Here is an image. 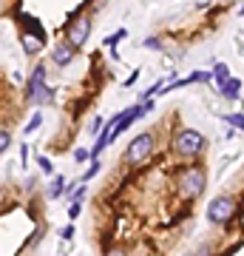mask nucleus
Masks as SVG:
<instances>
[{
  "label": "nucleus",
  "mask_w": 244,
  "mask_h": 256,
  "mask_svg": "<svg viewBox=\"0 0 244 256\" xmlns=\"http://www.w3.org/2000/svg\"><path fill=\"white\" fill-rule=\"evenodd\" d=\"M173 188L179 191L182 200H199L202 194L208 191V165L205 162H185L176 168V174H173Z\"/></svg>",
  "instance_id": "nucleus-1"
},
{
  "label": "nucleus",
  "mask_w": 244,
  "mask_h": 256,
  "mask_svg": "<svg viewBox=\"0 0 244 256\" xmlns=\"http://www.w3.org/2000/svg\"><path fill=\"white\" fill-rule=\"evenodd\" d=\"M173 156H179L185 162H196L208 154V137L196 131V128H176V134L171 140Z\"/></svg>",
  "instance_id": "nucleus-2"
},
{
  "label": "nucleus",
  "mask_w": 244,
  "mask_h": 256,
  "mask_svg": "<svg viewBox=\"0 0 244 256\" xmlns=\"http://www.w3.org/2000/svg\"><path fill=\"white\" fill-rule=\"evenodd\" d=\"M23 97H26L28 106H37V108H43V106H54L57 92L48 86V66H45L43 60L34 63V68H31V74H28Z\"/></svg>",
  "instance_id": "nucleus-3"
},
{
  "label": "nucleus",
  "mask_w": 244,
  "mask_h": 256,
  "mask_svg": "<svg viewBox=\"0 0 244 256\" xmlns=\"http://www.w3.org/2000/svg\"><path fill=\"white\" fill-rule=\"evenodd\" d=\"M156 151V134L154 131H142V134H136L131 142H128L125 154L119 156V162L125 165V168H139L145 165Z\"/></svg>",
  "instance_id": "nucleus-4"
},
{
  "label": "nucleus",
  "mask_w": 244,
  "mask_h": 256,
  "mask_svg": "<svg viewBox=\"0 0 244 256\" xmlns=\"http://www.w3.org/2000/svg\"><path fill=\"white\" fill-rule=\"evenodd\" d=\"M91 28H94V18H91L88 12H80V14H74V18L68 20V26H65V40L80 52V48L88 43Z\"/></svg>",
  "instance_id": "nucleus-5"
},
{
  "label": "nucleus",
  "mask_w": 244,
  "mask_h": 256,
  "mask_svg": "<svg viewBox=\"0 0 244 256\" xmlns=\"http://www.w3.org/2000/svg\"><path fill=\"white\" fill-rule=\"evenodd\" d=\"M236 210H239L236 196H230V194H219V196H213V202L208 205V222L210 225H227V222L236 216Z\"/></svg>",
  "instance_id": "nucleus-6"
},
{
  "label": "nucleus",
  "mask_w": 244,
  "mask_h": 256,
  "mask_svg": "<svg viewBox=\"0 0 244 256\" xmlns=\"http://www.w3.org/2000/svg\"><path fill=\"white\" fill-rule=\"evenodd\" d=\"M213 80V72H205V68H199V72H190L188 77H182V80H168L159 88L162 94H171V92H176V88H188V86H205V82H210Z\"/></svg>",
  "instance_id": "nucleus-7"
},
{
  "label": "nucleus",
  "mask_w": 244,
  "mask_h": 256,
  "mask_svg": "<svg viewBox=\"0 0 244 256\" xmlns=\"http://www.w3.org/2000/svg\"><path fill=\"white\" fill-rule=\"evenodd\" d=\"M48 60L57 66V68H65V66H71L74 60H77V48L68 43V40H57L54 46H51V52H48Z\"/></svg>",
  "instance_id": "nucleus-8"
},
{
  "label": "nucleus",
  "mask_w": 244,
  "mask_h": 256,
  "mask_svg": "<svg viewBox=\"0 0 244 256\" xmlns=\"http://www.w3.org/2000/svg\"><path fill=\"white\" fill-rule=\"evenodd\" d=\"M20 46H23V54L28 60H34L45 52V37L34 34V32H20Z\"/></svg>",
  "instance_id": "nucleus-9"
},
{
  "label": "nucleus",
  "mask_w": 244,
  "mask_h": 256,
  "mask_svg": "<svg viewBox=\"0 0 244 256\" xmlns=\"http://www.w3.org/2000/svg\"><path fill=\"white\" fill-rule=\"evenodd\" d=\"M242 88H244V86H242V80L230 74V77H227V82L222 86V88H219V94H222L225 100H239V94H242Z\"/></svg>",
  "instance_id": "nucleus-10"
},
{
  "label": "nucleus",
  "mask_w": 244,
  "mask_h": 256,
  "mask_svg": "<svg viewBox=\"0 0 244 256\" xmlns=\"http://www.w3.org/2000/svg\"><path fill=\"white\" fill-rule=\"evenodd\" d=\"M65 194V176L54 174V180H51V185H48V200H60Z\"/></svg>",
  "instance_id": "nucleus-11"
},
{
  "label": "nucleus",
  "mask_w": 244,
  "mask_h": 256,
  "mask_svg": "<svg viewBox=\"0 0 244 256\" xmlns=\"http://www.w3.org/2000/svg\"><path fill=\"white\" fill-rule=\"evenodd\" d=\"M210 72H213V82H216L219 88H222V86L227 82V77H230V68H227V63H213V68H210Z\"/></svg>",
  "instance_id": "nucleus-12"
},
{
  "label": "nucleus",
  "mask_w": 244,
  "mask_h": 256,
  "mask_svg": "<svg viewBox=\"0 0 244 256\" xmlns=\"http://www.w3.org/2000/svg\"><path fill=\"white\" fill-rule=\"evenodd\" d=\"M11 142H14V134H11L9 126H0V154H6L11 148Z\"/></svg>",
  "instance_id": "nucleus-13"
},
{
  "label": "nucleus",
  "mask_w": 244,
  "mask_h": 256,
  "mask_svg": "<svg viewBox=\"0 0 244 256\" xmlns=\"http://www.w3.org/2000/svg\"><path fill=\"white\" fill-rule=\"evenodd\" d=\"M40 126H43V114H40V111H34V114H31V120H28L26 126H23V134H34V131H40Z\"/></svg>",
  "instance_id": "nucleus-14"
},
{
  "label": "nucleus",
  "mask_w": 244,
  "mask_h": 256,
  "mask_svg": "<svg viewBox=\"0 0 244 256\" xmlns=\"http://www.w3.org/2000/svg\"><path fill=\"white\" fill-rule=\"evenodd\" d=\"M43 234H45V225H37L34 228V234L26 239V245H23V250H31V248H37L40 245V239H43Z\"/></svg>",
  "instance_id": "nucleus-15"
},
{
  "label": "nucleus",
  "mask_w": 244,
  "mask_h": 256,
  "mask_svg": "<svg viewBox=\"0 0 244 256\" xmlns=\"http://www.w3.org/2000/svg\"><path fill=\"white\" fill-rule=\"evenodd\" d=\"M225 122H230V128H236V131H244V114L242 111H236V114H225Z\"/></svg>",
  "instance_id": "nucleus-16"
},
{
  "label": "nucleus",
  "mask_w": 244,
  "mask_h": 256,
  "mask_svg": "<svg viewBox=\"0 0 244 256\" xmlns=\"http://www.w3.org/2000/svg\"><path fill=\"white\" fill-rule=\"evenodd\" d=\"M100 168H102L100 156H94V160H91V165L85 168V174H82V182H88V180H94V176L100 174Z\"/></svg>",
  "instance_id": "nucleus-17"
},
{
  "label": "nucleus",
  "mask_w": 244,
  "mask_h": 256,
  "mask_svg": "<svg viewBox=\"0 0 244 256\" xmlns=\"http://www.w3.org/2000/svg\"><path fill=\"white\" fill-rule=\"evenodd\" d=\"M125 37H128V28H117V32H114L111 37H105V46L114 48V46L119 43V40H125Z\"/></svg>",
  "instance_id": "nucleus-18"
},
{
  "label": "nucleus",
  "mask_w": 244,
  "mask_h": 256,
  "mask_svg": "<svg viewBox=\"0 0 244 256\" xmlns=\"http://www.w3.org/2000/svg\"><path fill=\"white\" fill-rule=\"evenodd\" d=\"M37 165H40V171H43V174H54V162H51V160H48V156H37Z\"/></svg>",
  "instance_id": "nucleus-19"
},
{
  "label": "nucleus",
  "mask_w": 244,
  "mask_h": 256,
  "mask_svg": "<svg viewBox=\"0 0 244 256\" xmlns=\"http://www.w3.org/2000/svg\"><path fill=\"white\" fill-rule=\"evenodd\" d=\"M145 48H154V52H162L165 48V43L159 40V37H145V43H142Z\"/></svg>",
  "instance_id": "nucleus-20"
},
{
  "label": "nucleus",
  "mask_w": 244,
  "mask_h": 256,
  "mask_svg": "<svg viewBox=\"0 0 244 256\" xmlns=\"http://www.w3.org/2000/svg\"><path fill=\"white\" fill-rule=\"evenodd\" d=\"M91 160V148H74V162H88Z\"/></svg>",
  "instance_id": "nucleus-21"
},
{
  "label": "nucleus",
  "mask_w": 244,
  "mask_h": 256,
  "mask_svg": "<svg viewBox=\"0 0 244 256\" xmlns=\"http://www.w3.org/2000/svg\"><path fill=\"white\" fill-rule=\"evenodd\" d=\"M80 214H82V202H71L68 205V220H77Z\"/></svg>",
  "instance_id": "nucleus-22"
},
{
  "label": "nucleus",
  "mask_w": 244,
  "mask_h": 256,
  "mask_svg": "<svg viewBox=\"0 0 244 256\" xmlns=\"http://www.w3.org/2000/svg\"><path fill=\"white\" fill-rule=\"evenodd\" d=\"M102 122H105V120H102V117H94V120H91V126H88V131H91V134H100Z\"/></svg>",
  "instance_id": "nucleus-23"
},
{
  "label": "nucleus",
  "mask_w": 244,
  "mask_h": 256,
  "mask_svg": "<svg viewBox=\"0 0 244 256\" xmlns=\"http://www.w3.org/2000/svg\"><path fill=\"white\" fill-rule=\"evenodd\" d=\"M105 256H131V254L125 248H111V250H105Z\"/></svg>",
  "instance_id": "nucleus-24"
},
{
  "label": "nucleus",
  "mask_w": 244,
  "mask_h": 256,
  "mask_svg": "<svg viewBox=\"0 0 244 256\" xmlns=\"http://www.w3.org/2000/svg\"><path fill=\"white\" fill-rule=\"evenodd\" d=\"M20 162H23V168L28 165V146H20Z\"/></svg>",
  "instance_id": "nucleus-25"
},
{
  "label": "nucleus",
  "mask_w": 244,
  "mask_h": 256,
  "mask_svg": "<svg viewBox=\"0 0 244 256\" xmlns=\"http://www.w3.org/2000/svg\"><path fill=\"white\" fill-rule=\"evenodd\" d=\"M188 256H210V248H199V250H193V254Z\"/></svg>",
  "instance_id": "nucleus-26"
},
{
  "label": "nucleus",
  "mask_w": 244,
  "mask_h": 256,
  "mask_svg": "<svg viewBox=\"0 0 244 256\" xmlns=\"http://www.w3.org/2000/svg\"><path fill=\"white\" fill-rule=\"evenodd\" d=\"M74 236V225H68V228L63 230V239H71Z\"/></svg>",
  "instance_id": "nucleus-27"
},
{
  "label": "nucleus",
  "mask_w": 244,
  "mask_h": 256,
  "mask_svg": "<svg viewBox=\"0 0 244 256\" xmlns=\"http://www.w3.org/2000/svg\"><path fill=\"white\" fill-rule=\"evenodd\" d=\"M136 77H139V72H134V74H131V77L125 80V86H134V82H136Z\"/></svg>",
  "instance_id": "nucleus-28"
}]
</instances>
